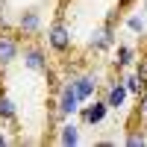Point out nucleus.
Listing matches in <instances>:
<instances>
[{
    "label": "nucleus",
    "mask_w": 147,
    "mask_h": 147,
    "mask_svg": "<svg viewBox=\"0 0 147 147\" xmlns=\"http://www.w3.org/2000/svg\"><path fill=\"white\" fill-rule=\"evenodd\" d=\"M124 144H127V147H144V144H147V136H144V132L129 129V132H127V138H124Z\"/></svg>",
    "instance_id": "obj_15"
},
{
    "label": "nucleus",
    "mask_w": 147,
    "mask_h": 147,
    "mask_svg": "<svg viewBox=\"0 0 147 147\" xmlns=\"http://www.w3.org/2000/svg\"><path fill=\"white\" fill-rule=\"evenodd\" d=\"M138 97H141V103H138V115H141V118L147 121V88H144V91H141Z\"/></svg>",
    "instance_id": "obj_16"
},
{
    "label": "nucleus",
    "mask_w": 147,
    "mask_h": 147,
    "mask_svg": "<svg viewBox=\"0 0 147 147\" xmlns=\"http://www.w3.org/2000/svg\"><path fill=\"white\" fill-rule=\"evenodd\" d=\"M132 62H136V50H132L129 44H118V50H115V68L124 71V68H129Z\"/></svg>",
    "instance_id": "obj_12"
},
{
    "label": "nucleus",
    "mask_w": 147,
    "mask_h": 147,
    "mask_svg": "<svg viewBox=\"0 0 147 147\" xmlns=\"http://www.w3.org/2000/svg\"><path fill=\"white\" fill-rule=\"evenodd\" d=\"M141 12H144V15H147V0H141Z\"/></svg>",
    "instance_id": "obj_19"
},
{
    "label": "nucleus",
    "mask_w": 147,
    "mask_h": 147,
    "mask_svg": "<svg viewBox=\"0 0 147 147\" xmlns=\"http://www.w3.org/2000/svg\"><path fill=\"white\" fill-rule=\"evenodd\" d=\"M71 85H74V91H77V97L85 103V100H91V97L97 94V74H74L71 77Z\"/></svg>",
    "instance_id": "obj_6"
},
{
    "label": "nucleus",
    "mask_w": 147,
    "mask_h": 147,
    "mask_svg": "<svg viewBox=\"0 0 147 147\" xmlns=\"http://www.w3.org/2000/svg\"><path fill=\"white\" fill-rule=\"evenodd\" d=\"M56 106V115L59 118H74L80 112V106H82V100L77 97V91H74V85H71V80L62 85V88H59V100L53 103Z\"/></svg>",
    "instance_id": "obj_1"
},
{
    "label": "nucleus",
    "mask_w": 147,
    "mask_h": 147,
    "mask_svg": "<svg viewBox=\"0 0 147 147\" xmlns=\"http://www.w3.org/2000/svg\"><path fill=\"white\" fill-rule=\"evenodd\" d=\"M18 56H21V41H18L12 32L0 30V74H3L12 62H15Z\"/></svg>",
    "instance_id": "obj_5"
},
{
    "label": "nucleus",
    "mask_w": 147,
    "mask_h": 147,
    "mask_svg": "<svg viewBox=\"0 0 147 147\" xmlns=\"http://www.w3.org/2000/svg\"><path fill=\"white\" fill-rule=\"evenodd\" d=\"M82 124H74V121H68V124H62L59 127V144H65V147H74V144H80L82 141Z\"/></svg>",
    "instance_id": "obj_9"
},
{
    "label": "nucleus",
    "mask_w": 147,
    "mask_h": 147,
    "mask_svg": "<svg viewBox=\"0 0 147 147\" xmlns=\"http://www.w3.org/2000/svg\"><path fill=\"white\" fill-rule=\"evenodd\" d=\"M121 82L127 85V91H129V94H141V91L147 88V80L141 77L138 71H136V74H129V77H127V80H121Z\"/></svg>",
    "instance_id": "obj_13"
},
{
    "label": "nucleus",
    "mask_w": 147,
    "mask_h": 147,
    "mask_svg": "<svg viewBox=\"0 0 147 147\" xmlns=\"http://www.w3.org/2000/svg\"><path fill=\"white\" fill-rule=\"evenodd\" d=\"M0 30H6V3L0 0Z\"/></svg>",
    "instance_id": "obj_17"
},
{
    "label": "nucleus",
    "mask_w": 147,
    "mask_h": 147,
    "mask_svg": "<svg viewBox=\"0 0 147 147\" xmlns=\"http://www.w3.org/2000/svg\"><path fill=\"white\" fill-rule=\"evenodd\" d=\"M127 30L136 32V35H144V32H147V21H144V15H129V18H127Z\"/></svg>",
    "instance_id": "obj_14"
},
{
    "label": "nucleus",
    "mask_w": 147,
    "mask_h": 147,
    "mask_svg": "<svg viewBox=\"0 0 147 147\" xmlns=\"http://www.w3.org/2000/svg\"><path fill=\"white\" fill-rule=\"evenodd\" d=\"M88 47L97 50V53H106V50H112V47H115V15H109V21L103 24V27L91 32Z\"/></svg>",
    "instance_id": "obj_2"
},
{
    "label": "nucleus",
    "mask_w": 147,
    "mask_h": 147,
    "mask_svg": "<svg viewBox=\"0 0 147 147\" xmlns=\"http://www.w3.org/2000/svg\"><path fill=\"white\" fill-rule=\"evenodd\" d=\"M127 85L124 82H112V85H109V91H106V103H109V109H115V112H118V109H124V103H127Z\"/></svg>",
    "instance_id": "obj_10"
},
{
    "label": "nucleus",
    "mask_w": 147,
    "mask_h": 147,
    "mask_svg": "<svg viewBox=\"0 0 147 147\" xmlns=\"http://www.w3.org/2000/svg\"><path fill=\"white\" fill-rule=\"evenodd\" d=\"M18 118V106L9 94H0V124H12Z\"/></svg>",
    "instance_id": "obj_11"
},
{
    "label": "nucleus",
    "mask_w": 147,
    "mask_h": 147,
    "mask_svg": "<svg viewBox=\"0 0 147 147\" xmlns=\"http://www.w3.org/2000/svg\"><path fill=\"white\" fill-rule=\"evenodd\" d=\"M18 59L24 62L27 71H35V74H47V68H50V65H47V53L41 50L38 44H27V47L21 50Z\"/></svg>",
    "instance_id": "obj_4"
},
{
    "label": "nucleus",
    "mask_w": 147,
    "mask_h": 147,
    "mask_svg": "<svg viewBox=\"0 0 147 147\" xmlns=\"http://www.w3.org/2000/svg\"><path fill=\"white\" fill-rule=\"evenodd\" d=\"M47 44H50V50H56V53H68L71 50V30L62 21H56L53 27L47 30Z\"/></svg>",
    "instance_id": "obj_7"
},
{
    "label": "nucleus",
    "mask_w": 147,
    "mask_h": 147,
    "mask_svg": "<svg viewBox=\"0 0 147 147\" xmlns=\"http://www.w3.org/2000/svg\"><path fill=\"white\" fill-rule=\"evenodd\" d=\"M106 115H109V103H106V97H103V100H97V97H94V103L85 100V106H80V124H82V127L103 124Z\"/></svg>",
    "instance_id": "obj_3"
},
{
    "label": "nucleus",
    "mask_w": 147,
    "mask_h": 147,
    "mask_svg": "<svg viewBox=\"0 0 147 147\" xmlns=\"http://www.w3.org/2000/svg\"><path fill=\"white\" fill-rule=\"evenodd\" d=\"M18 30L24 35H35L41 30V12L38 9H24L21 15H18Z\"/></svg>",
    "instance_id": "obj_8"
},
{
    "label": "nucleus",
    "mask_w": 147,
    "mask_h": 147,
    "mask_svg": "<svg viewBox=\"0 0 147 147\" xmlns=\"http://www.w3.org/2000/svg\"><path fill=\"white\" fill-rule=\"evenodd\" d=\"M3 144H9V138L3 136V132H0V147H3Z\"/></svg>",
    "instance_id": "obj_18"
}]
</instances>
